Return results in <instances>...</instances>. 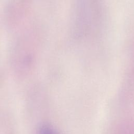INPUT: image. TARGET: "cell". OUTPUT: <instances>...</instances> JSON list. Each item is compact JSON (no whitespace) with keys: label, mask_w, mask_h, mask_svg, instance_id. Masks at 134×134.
<instances>
[{"label":"cell","mask_w":134,"mask_h":134,"mask_svg":"<svg viewBox=\"0 0 134 134\" xmlns=\"http://www.w3.org/2000/svg\"><path fill=\"white\" fill-rule=\"evenodd\" d=\"M39 134H57L55 131L50 126L43 125L39 130Z\"/></svg>","instance_id":"6da1fadb"}]
</instances>
